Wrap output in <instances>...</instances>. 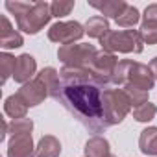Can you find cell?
I'll list each match as a JSON object with an SVG mask.
<instances>
[{"mask_svg": "<svg viewBox=\"0 0 157 157\" xmlns=\"http://www.w3.org/2000/svg\"><path fill=\"white\" fill-rule=\"evenodd\" d=\"M155 115H157V105L151 102H146V104L133 109V118L137 122H150L155 118Z\"/></svg>", "mask_w": 157, "mask_h": 157, "instance_id": "cell-21", "label": "cell"}, {"mask_svg": "<svg viewBox=\"0 0 157 157\" xmlns=\"http://www.w3.org/2000/svg\"><path fill=\"white\" fill-rule=\"evenodd\" d=\"M104 109H105L107 122L115 126L128 117L131 109V102L122 89H107L104 94Z\"/></svg>", "mask_w": 157, "mask_h": 157, "instance_id": "cell-6", "label": "cell"}, {"mask_svg": "<svg viewBox=\"0 0 157 157\" xmlns=\"http://www.w3.org/2000/svg\"><path fill=\"white\" fill-rule=\"evenodd\" d=\"M139 33L144 44H157V4H150L144 10Z\"/></svg>", "mask_w": 157, "mask_h": 157, "instance_id": "cell-9", "label": "cell"}, {"mask_svg": "<svg viewBox=\"0 0 157 157\" xmlns=\"http://www.w3.org/2000/svg\"><path fill=\"white\" fill-rule=\"evenodd\" d=\"M122 91L128 94V98H129L133 109L148 102V94H150L148 91H140V89H133V87H128V89H122Z\"/></svg>", "mask_w": 157, "mask_h": 157, "instance_id": "cell-25", "label": "cell"}, {"mask_svg": "<svg viewBox=\"0 0 157 157\" xmlns=\"http://www.w3.org/2000/svg\"><path fill=\"white\" fill-rule=\"evenodd\" d=\"M0 24H2V30H0V46L6 48V50L22 46V35H21L17 30L11 28L10 19H8L6 15H2V19H0Z\"/></svg>", "mask_w": 157, "mask_h": 157, "instance_id": "cell-13", "label": "cell"}, {"mask_svg": "<svg viewBox=\"0 0 157 157\" xmlns=\"http://www.w3.org/2000/svg\"><path fill=\"white\" fill-rule=\"evenodd\" d=\"M113 83L120 85L122 89L133 87V89H140V91L150 93V89H153L155 78H153L150 65L124 59V61H118V65H117V70L113 74Z\"/></svg>", "mask_w": 157, "mask_h": 157, "instance_id": "cell-3", "label": "cell"}, {"mask_svg": "<svg viewBox=\"0 0 157 157\" xmlns=\"http://www.w3.org/2000/svg\"><path fill=\"white\" fill-rule=\"evenodd\" d=\"M139 21H140V13H139V10H137L135 6H128V8L124 10V13L117 19V24L122 26V28H133Z\"/></svg>", "mask_w": 157, "mask_h": 157, "instance_id": "cell-22", "label": "cell"}, {"mask_svg": "<svg viewBox=\"0 0 157 157\" xmlns=\"http://www.w3.org/2000/svg\"><path fill=\"white\" fill-rule=\"evenodd\" d=\"M107 157H117V155H113V153H109V155H107Z\"/></svg>", "mask_w": 157, "mask_h": 157, "instance_id": "cell-28", "label": "cell"}, {"mask_svg": "<svg viewBox=\"0 0 157 157\" xmlns=\"http://www.w3.org/2000/svg\"><path fill=\"white\" fill-rule=\"evenodd\" d=\"M150 68H151V72H153V78L157 80V57H153V59L150 61Z\"/></svg>", "mask_w": 157, "mask_h": 157, "instance_id": "cell-27", "label": "cell"}, {"mask_svg": "<svg viewBox=\"0 0 157 157\" xmlns=\"http://www.w3.org/2000/svg\"><path fill=\"white\" fill-rule=\"evenodd\" d=\"M100 44L105 52H122V54H140L144 50V41L139 32L135 30H118V32H107L102 39Z\"/></svg>", "mask_w": 157, "mask_h": 157, "instance_id": "cell-4", "label": "cell"}, {"mask_svg": "<svg viewBox=\"0 0 157 157\" xmlns=\"http://www.w3.org/2000/svg\"><path fill=\"white\" fill-rule=\"evenodd\" d=\"M8 157H37L32 133L13 135L10 139V144H8Z\"/></svg>", "mask_w": 157, "mask_h": 157, "instance_id": "cell-11", "label": "cell"}, {"mask_svg": "<svg viewBox=\"0 0 157 157\" xmlns=\"http://www.w3.org/2000/svg\"><path fill=\"white\" fill-rule=\"evenodd\" d=\"M107 32H111V30H109V22H107V19L102 17V15L91 17V19L87 21V24H85V33H87L89 37H93V39H102Z\"/></svg>", "mask_w": 157, "mask_h": 157, "instance_id": "cell-19", "label": "cell"}, {"mask_svg": "<svg viewBox=\"0 0 157 157\" xmlns=\"http://www.w3.org/2000/svg\"><path fill=\"white\" fill-rule=\"evenodd\" d=\"M35 70H37V63L33 59V56L30 54H22L17 57V65H15V72H13V78L17 83H28L32 82V78L35 76Z\"/></svg>", "mask_w": 157, "mask_h": 157, "instance_id": "cell-12", "label": "cell"}, {"mask_svg": "<svg viewBox=\"0 0 157 157\" xmlns=\"http://www.w3.org/2000/svg\"><path fill=\"white\" fill-rule=\"evenodd\" d=\"M91 8L98 10L105 19H118L124 10L128 8V4L124 2V0H107V2H91Z\"/></svg>", "mask_w": 157, "mask_h": 157, "instance_id": "cell-15", "label": "cell"}, {"mask_svg": "<svg viewBox=\"0 0 157 157\" xmlns=\"http://www.w3.org/2000/svg\"><path fill=\"white\" fill-rule=\"evenodd\" d=\"M59 153H61V142L54 135L41 137V140L35 148L37 157H59Z\"/></svg>", "mask_w": 157, "mask_h": 157, "instance_id": "cell-16", "label": "cell"}, {"mask_svg": "<svg viewBox=\"0 0 157 157\" xmlns=\"http://www.w3.org/2000/svg\"><path fill=\"white\" fill-rule=\"evenodd\" d=\"M35 78L43 83V87L46 89V93H48L50 98L59 100V72H57L56 68L46 67V68H43Z\"/></svg>", "mask_w": 157, "mask_h": 157, "instance_id": "cell-14", "label": "cell"}, {"mask_svg": "<svg viewBox=\"0 0 157 157\" xmlns=\"http://www.w3.org/2000/svg\"><path fill=\"white\" fill-rule=\"evenodd\" d=\"M6 10L15 15L19 30L30 35L39 33L52 19V10L46 2H6Z\"/></svg>", "mask_w": 157, "mask_h": 157, "instance_id": "cell-2", "label": "cell"}, {"mask_svg": "<svg viewBox=\"0 0 157 157\" xmlns=\"http://www.w3.org/2000/svg\"><path fill=\"white\" fill-rule=\"evenodd\" d=\"M15 65H17V57H13L11 54L4 52L0 54V68H2V83L8 82V78L13 76L15 72Z\"/></svg>", "mask_w": 157, "mask_h": 157, "instance_id": "cell-23", "label": "cell"}, {"mask_svg": "<svg viewBox=\"0 0 157 157\" xmlns=\"http://www.w3.org/2000/svg\"><path fill=\"white\" fill-rule=\"evenodd\" d=\"M4 111L8 117H11L13 120H19V118H26V113H28V105L26 102L19 96V94H11L6 98L4 102Z\"/></svg>", "mask_w": 157, "mask_h": 157, "instance_id": "cell-17", "label": "cell"}, {"mask_svg": "<svg viewBox=\"0 0 157 157\" xmlns=\"http://www.w3.org/2000/svg\"><path fill=\"white\" fill-rule=\"evenodd\" d=\"M117 65H118L117 56L111 54V52L102 50V52L96 54V57H94V61H93L89 70L98 78V80H102L104 83L109 85V83H113V74L117 70Z\"/></svg>", "mask_w": 157, "mask_h": 157, "instance_id": "cell-8", "label": "cell"}, {"mask_svg": "<svg viewBox=\"0 0 157 157\" xmlns=\"http://www.w3.org/2000/svg\"><path fill=\"white\" fill-rule=\"evenodd\" d=\"M96 54H98V50L89 43L65 44V46H59V50H57V57L65 67H68V68H87V70L91 68Z\"/></svg>", "mask_w": 157, "mask_h": 157, "instance_id": "cell-5", "label": "cell"}, {"mask_svg": "<svg viewBox=\"0 0 157 157\" xmlns=\"http://www.w3.org/2000/svg\"><path fill=\"white\" fill-rule=\"evenodd\" d=\"M17 94L26 102L28 107H35V105L43 104L44 98H48L46 89L43 87V83L37 80V78H35V80H32V82H28V83H24V85L19 89Z\"/></svg>", "mask_w": 157, "mask_h": 157, "instance_id": "cell-10", "label": "cell"}, {"mask_svg": "<svg viewBox=\"0 0 157 157\" xmlns=\"http://www.w3.org/2000/svg\"><path fill=\"white\" fill-rule=\"evenodd\" d=\"M139 148L146 155H157V128H146L140 131L139 137Z\"/></svg>", "mask_w": 157, "mask_h": 157, "instance_id": "cell-18", "label": "cell"}, {"mask_svg": "<svg viewBox=\"0 0 157 157\" xmlns=\"http://www.w3.org/2000/svg\"><path fill=\"white\" fill-rule=\"evenodd\" d=\"M109 155V142L107 139L96 135L87 140L85 144V157H107Z\"/></svg>", "mask_w": 157, "mask_h": 157, "instance_id": "cell-20", "label": "cell"}, {"mask_svg": "<svg viewBox=\"0 0 157 157\" xmlns=\"http://www.w3.org/2000/svg\"><path fill=\"white\" fill-rule=\"evenodd\" d=\"M105 91L107 83L87 68L63 67L59 70V102L93 133H105L111 126L104 109Z\"/></svg>", "mask_w": 157, "mask_h": 157, "instance_id": "cell-1", "label": "cell"}, {"mask_svg": "<svg viewBox=\"0 0 157 157\" xmlns=\"http://www.w3.org/2000/svg\"><path fill=\"white\" fill-rule=\"evenodd\" d=\"M33 129V120L32 118H19V120H13L10 124V135H26V133H32Z\"/></svg>", "mask_w": 157, "mask_h": 157, "instance_id": "cell-24", "label": "cell"}, {"mask_svg": "<svg viewBox=\"0 0 157 157\" xmlns=\"http://www.w3.org/2000/svg\"><path fill=\"white\" fill-rule=\"evenodd\" d=\"M83 33H85V28L80 22H76V21L56 22L48 30V39L52 43H57V44L65 46V44H74V41L82 39Z\"/></svg>", "mask_w": 157, "mask_h": 157, "instance_id": "cell-7", "label": "cell"}, {"mask_svg": "<svg viewBox=\"0 0 157 157\" xmlns=\"http://www.w3.org/2000/svg\"><path fill=\"white\" fill-rule=\"evenodd\" d=\"M50 10H52V17H65L68 15L72 10H74V2L72 0H56V2L50 4Z\"/></svg>", "mask_w": 157, "mask_h": 157, "instance_id": "cell-26", "label": "cell"}]
</instances>
